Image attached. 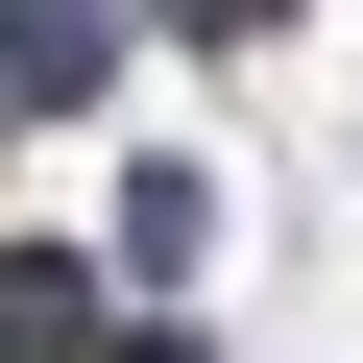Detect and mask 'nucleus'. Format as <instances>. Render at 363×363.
Instances as JSON below:
<instances>
[{"label":"nucleus","mask_w":363,"mask_h":363,"mask_svg":"<svg viewBox=\"0 0 363 363\" xmlns=\"http://www.w3.org/2000/svg\"><path fill=\"white\" fill-rule=\"evenodd\" d=\"M0 363H97V315H73V267H25V291H0Z\"/></svg>","instance_id":"obj_1"},{"label":"nucleus","mask_w":363,"mask_h":363,"mask_svg":"<svg viewBox=\"0 0 363 363\" xmlns=\"http://www.w3.org/2000/svg\"><path fill=\"white\" fill-rule=\"evenodd\" d=\"M194 25H267V0H194Z\"/></svg>","instance_id":"obj_2"},{"label":"nucleus","mask_w":363,"mask_h":363,"mask_svg":"<svg viewBox=\"0 0 363 363\" xmlns=\"http://www.w3.org/2000/svg\"><path fill=\"white\" fill-rule=\"evenodd\" d=\"M121 363H194V339H121Z\"/></svg>","instance_id":"obj_3"}]
</instances>
